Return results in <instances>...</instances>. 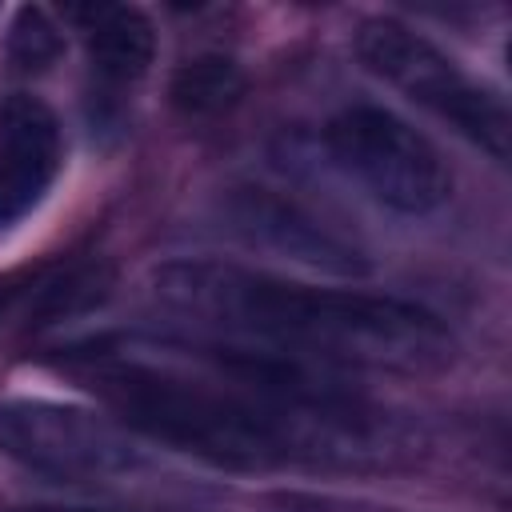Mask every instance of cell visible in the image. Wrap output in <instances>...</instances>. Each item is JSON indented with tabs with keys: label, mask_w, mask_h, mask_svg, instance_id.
<instances>
[{
	"label": "cell",
	"mask_w": 512,
	"mask_h": 512,
	"mask_svg": "<svg viewBox=\"0 0 512 512\" xmlns=\"http://www.w3.org/2000/svg\"><path fill=\"white\" fill-rule=\"evenodd\" d=\"M152 296L164 312L224 344L348 364L376 372H436L456 344L444 320L412 300L312 288L224 260H172L156 268Z\"/></svg>",
	"instance_id": "obj_1"
},
{
	"label": "cell",
	"mask_w": 512,
	"mask_h": 512,
	"mask_svg": "<svg viewBox=\"0 0 512 512\" xmlns=\"http://www.w3.org/2000/svg\"><path fill=\"white\" fill-rule=\"evenodd\" d=\"M68 368L136 432L216 468L256 472L296 456V444L268 400L248 384L224 340L68 352Z\"/></svg>",
	"instance_id": "obj_2"
},
{
	"label": "cell",
	"mask_w": 512,
	"mask_h": 512,
	"mask_svg": "<svg viewBox=\"0 0 512 512\" xmlns=\"http://www.w3.org/2000/svg\"><path fill=\"white\" fill-rule=\"evenodd\" d=\"M356 56L372 76H380L384 84H392L432 116L448 120L460 136L480 144L488 156L508 160L512 124H508L504 100L484 84H476L468 72H460L456 60H448L432 40H424L400 20L376 16L360 24Z\"/></svg>",
	"instance_id": "obj_3"
},
{
	"label": "cell",
	"mask_w": 512,
	"mask_h": 512,
	"mask_svg": "<svg viewBox=\"0 0 512 512\" xmlns=\"http://www.w3.org/2000/svg\"><path fill=\"white\" fill-rule=\"evenodd\" d=\"M324 144L332 160L392 212L428 216L452 196V172L436 144L388 108H344L328 120Z\"/></svg>",
	"instance_id": "obj_4"
},
{
	"label": "cell",
	"mask_w": 512,
	"mask_h": 512,
	"mask_svg": "<svg viewBox=\"0 0 512 512\" xmlns=\"http://www.w3.org/2000/svg\"><path fill=\"white\" fill-rule=\"evenodd\" d=\"M0 452L52 480H104L136 464L116 424L48 400L0 404Z\"/></svg>",
	"instance_id": "obj_5"
},
{
	"label": "cell",
	"mask_w": 512,
	"mask_h": 512,
	"mask_svg": "<svg viewBox=\"0 0 512 512\" xmlns=\"http://www.w3.org/2000/svg\"><path fill=\"white\" fill-rule=\"evenodd\" d=\"M72 16L84 20L92 124L108 128L120 120L128 92L144 80L156 56V32L140 8H124V4H92V8H76Z\"/></svg>",
	"instance_id": "obj_6"
},
{
	"label": "cell",
	"mask_w": 512,
	"mask_h": 512,
	"mask_svg": "<svg viewBox=\"0 0 512 512\" xmlns=\"http://www.w3.org/2000/svg\"><path fill=\"white\" fill-rule=\"evenodd\" d=\"M64 140L56 112L28 92L0 108V228L24 220L56 184Z\"/></svg>",
	"instance_id": "obj_7"
},
{
	"label": "cell",
	"mask_w": 512,
	"mask_h": 512,
	"mask_svg": "<svg viewBox=\"0 0 512 512\" xmlns=\"http://www.w3.org/2000/svg\"><path fill=\"white\" fill-rule=\"evenodd\" d=\"M228 216H232V228L248 244H264V248H272L280 256H292V260H300L308 268L336 272V276L364 272V260H360L356 248L336 240L328 228H320L292 200H280V196H272L264 188H248V192L232 196Z\"/></svg>",
	"instance_id": "obj_8"
},
{
	"label": "cell",
	"mask_w": 512,
	"mask_h": 512,
	"mask_svg": "<svg viewBox=\"0 0 512 512\" xmlns=\"http://www.w3.org/2000/svg\"><path fill=\"white\" fill-rule=\"evenodd\" d=\"M244 80H240V68L224 56H200V60H188L180 72H176V84H172V96L184 112L192 116H208V112H220L228 108L236 96H240Z\"/></svg>",
	"instance_id": "obj_9"
},
{
	"label": "cell",
	"mask_w": 512,
	"mask_h": 512,
	"mask_svg": "<svg viewBox=\"0 0 512 512\" xmlns=\"http://www.w3.org/2000/svg\"><path fill=\"white\" fill-rule=\"evenodd\" d=\"M8 52L24 72L28 68H48L60 56V32L40 8H20L16 20H12Z\"/></svg>",
	"instance_id": "obj_10"
},
{
	"label": "cell",
	"mask_w": 512,
	"mask_h": 512,
	"mask_svg": "<svg viewBox=\"0 0 512 512\" xmlns=\"http://www.w3.org/2000/svg\"><path fill=\"white\" fill-rule=\"evenodd\" d=\"M16 512H96V508H60V504H36V508H16Z\"/></svg>",
	"instance_id": "obj_11"
},
{
	"label": "cell",
	"mask_w": 512,
	"mask_h": 512,
	"mask_svg": "<svg viewBox=\"0 0 512 512\" xmlns=\"http://www.w3.org/2000/svg\"><path fill=\"white\" fill-rule=\"evenodd\" d=\"M8 300H12V284H0V312H4Z\"/></svg>",
	"instance_id": "obj_12"
}]
</instances>
